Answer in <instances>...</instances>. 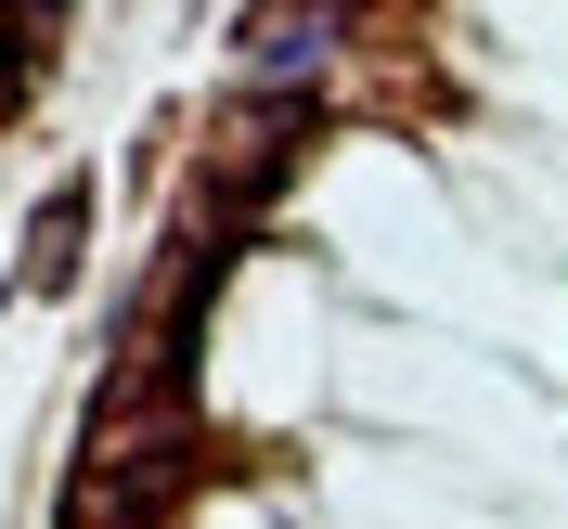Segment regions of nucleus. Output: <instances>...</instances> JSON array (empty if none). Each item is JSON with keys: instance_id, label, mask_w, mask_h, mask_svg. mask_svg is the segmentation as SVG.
Masks as SVG:
<instances>
[{"instance_id": "f257e3e1", "label": "nucleus", "mask_w": 568, "mask_h": 529, "mask_svg": "<svg viewBox=\"0 0 568 529\" xmlns=\"http://www.w3.org/2000/svg\"><path fill=\"white\" fill-rule=\"evenodd\" d=\"M78 272V194H52V220H39V284Z\"/></svg>"}]
</instances>
